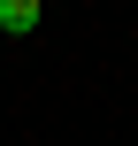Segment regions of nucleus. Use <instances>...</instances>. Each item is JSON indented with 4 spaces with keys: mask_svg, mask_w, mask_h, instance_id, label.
Wrapping results in <instances>:
<instances>
[{
    "mask_svg": "<svg viewBox=\"0 0 138 146\" xmlns=\"http://www.w3.org/2000/svg\"><path fill=\"white\" fill-rule=\"evenodd\" d=\"M38 23H46V8H38V0H0V31H8V38H31Z\"/></svg>",
    "mask_w": 138,
    "mask_h": 146,
    "instance_id": "nucleus-1",
    "label": "nucleus"
}]
</instances>
